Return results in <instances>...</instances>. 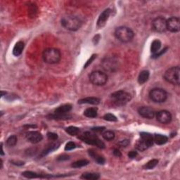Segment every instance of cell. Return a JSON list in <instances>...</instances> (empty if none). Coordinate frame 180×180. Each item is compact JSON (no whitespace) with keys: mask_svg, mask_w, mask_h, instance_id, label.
<instances>
[{"mask_svg":"<svg viewBox=\"0 0 180 180\" xmlns=\"http://www.w3.org/2000/svg\"><path fill=\"white\" fill-rule=\"evenodd\" d=\"M62 26L66 30L71 31H77L82 26V21L80 19L73 15H67L63 16L61 21Z\"/></svg>","mask_w":180,"mask_h":180,"instance_id":"obj_1","label":"cell"},{"mask_svg":"<svg viewBox=\"0 0 180 180\" xmlns=\"http://www.w3.org/2000/svg\"><path fill=\"white\" fill-rule=\"evenodd\" d=\"M44 61L48 64H56L61 59V54L59 49L56 48H47L44 49L42 53Z\"/></svg>","mask_w":180,"mask_h":180,"instance_id":"obj_2","label":"cell"},{"mask_svg":"<svg viewBox=\"0 0 180 180\" xmlns=\"http://www.w3.org/2000/svg\"><path fill=\"white\" fill-rule=\"evenodd\" d=\"M115 36L119 41L123 43H127L134 38V33L132 29L126 26L118 27L115 30Z\"/></svg>","mask_w":180,"mask_h":180,"instance_id":"obj_3","label":"cell"},{"mask_svg":"<svg viewBox=\"0 0 180 180\" xmlns=\"http://www.w3.org/2000/svg\"><path fill=\"white\" fill-rule=\"evenodd\" d=\"M110 98L113 103L117 106H124L131 100L132 96L129 93L123 90H120L113 93Z\"/></svg>","mask_w":180,"mask_h":180,"instance_id":"obj_4","label":"cell"},{"mask_svg":"<svg viewBox=\"0 0 180 180\" xmlns=\"http://www.w3.org/2000/svg\"><path fill=\"white\" fill-rule=\"evenodd\" d=\"M165 81L174 85H179L180 83V69L178 66L172 67L165 71L164 74Z\"/></svg>","mask_w":180,"mask_h":180,"instance_id":"obj_5","label":"cell"},{"mask_svg":"<svg viewBox=\"0 0 180 180\" xmlns=\"http://www.w3.org/2000/svg\"><path fill=\"white\" fill-rule=\"evenodd\" d=\"M80 139L88 144L96 146L99 148H105V144L99 139L96 135L92 134V133L86 132L82 136L80 137Z\"/></svg>","mask_w":180,"mask_h":180,"instance_id":"obj_6","label":"cell"},{"mask_svg":"<svg viewBox=\"0 0 180 180\" xmlns=\"http://www.w3.org/2000/svg\"><path fill=\"white\" fill-rule=\"evenodd\" d=\"M89 78H90V81L96 86H104L108 81L107 75L100 71L92 72Z\"/></svg>","mask_w":180,"mask_h":180,"instance_id":"obj_7","label":"cell"},{"mask_svg":"<svg viewBox=\"0 0 180 180\" xmlns=\"http://www.w3.org/2000/svg\"><path fill=\"white\" fill-rule=\"evenodd\" d=\"M149 97L154 103H163L168 98V94L161 88H154L149 92Z\"/></svg>","mask_w":180,"mask_h":180,"instance_id":"obj_8","label":"cell"},{"mask_svg":"<svg viewBox=\"0 0 180 180\" xmlns=\"http://www.w3.org/2000/svg\"><path fill=\"white\" fill-rule=\"evenodd\" d=\"M167 20L165 18L157 17L152 22V27L157 32H164L167 30V26H166Z\"/></svg>","mask_w":180,"mask_h":180,"instance_id":"obj_9","label":"cell"},{"mask_svg":"<svg viewBox=\"0 0 180 180\" xmlns=\"http://www.w3.org/2000/svg\"><path fill=\"white\" fill-rule=\"evenodd\" d=\"M167 30L171 32H177L180 30V20L178 17H171L166 23Z\"/></svg>","mask_w":180,"mask_h":180,"instance_id":"obj_10","label":"cell"},{"mask_svg":"<svg viewBox=\"0 0 180 180\" xmlns=\"http://www.w3.org/2000/svg\"><path fill=\"white\" fill-rule=\"evenodd\" d=\"M156 119L159 123L162 124H168L172 120L171 113L166 110H160L157 113Z\"/></svg>","mask_w":180,"mask_h":180,"instance_id":"obj_11","label":"cell"},{"mask_svg":"<svg viewBox=\"0 0 180 180\" xmlns=\"http://www.w3.org/2000/svg\"><path fill=\"white\" fill-rule=\"evenodd\" d=\"M26 139L32 144H37L40 142L43 139L42 134L37 131H31L26 133Z\"/></svg>","mask_w":180,"mask_h":180,"instance_id":"obj_12","label":"cell"},{"mask_svg":"<svg viewBox=\"0 0 180 180\" xmlns=\"http://www.w3.org/2000/svg\"><path fill=\"white\" fill-rule=\"evenodd\" d=\"M138 113L142 117L146 119H153L156 114V112L151 107L142 106L138 109Z\"/></svg>","mask_w":180,"mask_h":180,"instance_id":"obj_13","label":"cell"},{"mask_svg":"<svg viewBox=\"0 0 180 180\" xmlns=\"http://www.w3.org/2000/svg\"><path fill=\"white\" fill-rule=\"evenodd\" d=\"M110 13H111V11H110V9H106L101 13L98 18L97 23H96L97 24L98 27H103L105 25H106L108 19H109L110 16Z\"/></svg>","mask_w":180,"mask_h":180,"instance_id":"obj_14","label":"cell"},{"mask_svg":"<svg viewBox=\"0 0 180 180\" xmlns=\"http://www.w3.org/2000/svg\"><path fill=\"white\" fill-rule=\"evenodd\" d=\"M22 175L28 179H36V178H51L50 175H42V174H39L32 171H25L22 173Z\"/></svg>","mask_w":180,"mask_h":180,"instance_id":"obj_15","label":"cell"},{"mask_svg":"<svg viewBox=\"0 0 180 180\" xmlns=\"http://www.w3.org/2000/svg\"><path fill=\"white\" fill-rule=\"evenodd\" d=\"M89 155L92 158L95 160V161L98 163L99 165H104L105 163V158H104L101 156V155L98 154L96 152L93 150V149H90V150L88 151Z\"/></svg>","mask_w":180,"mask_h":180,"instance_id":"obj_16","label":"cell"},{"mask_svg":"<svg viewBox=\"0 0 180 180\" xmlns=\"http://www.w3.org/2000/svg\"><path fill=\"white\" fill-rule=\"evenodd\" d=\"M100 103V99L97 97H86L80 99L78 104H91V105H98Z\"/></svg>","mask_w":180,"mask_h":180,"instance_id":"obj_17","label":"cell"},{"mask_svg":"<svg viewBox=\"0 0 180 180\" xmlns=\"http://www.w3.org/2000/svg\"><path fill=\"white\" fill-rule=\"evenodd\" d=\"M25 47V44L23 41H19L15 44L14 47L13 49V54L15 56H19L23 53V51Z\"/></svg>","mask_w":180,"mask_h":180,"instance_id":"obj_18","label":"cell"},{"mask_svg":"<svg viewBox=\"0 0 180 180\" xmlns=\"http://www.w3.org/2000/svg\"><path fill=\"white\" fill-rule=\"evenodd\" d=\"M72 110V106L71 104H65L63 106L58 107L54 110V113L56 114H67Z\"/></svg>","mask_w":180,"mask_h":180,"instance_id":"obj_19","label":"cell"},{"mask_svg":"<svg viewBox=\"0 0 180 180\" xmlns=\"http://www.w3.org/2000/svg\"><path fill=\"white\" fill-rule=\"evenodd\" d=\"M140 137L141 139H142L144 141L147 143L149 147H151L153 145V137L152 136L151 134L147 132H142L140 133Z\"/></svg>","mask_w":180,"mask_h":180,"instance_id":"obj_20","label":"cell"},{"mask_svg":"<svg viewBox=\"0 0 180 180\" xmlns=\"http://www.w3.org/2000/svg\"><path fill=\"white\" fill-rule=\"evenodd\" d=\"M168 137L163 134H155L153 137V142L158 145H163L168 142Z\"/></svg>","mask_w":180,"mask_h":180,"instance_id":"obj_21","label":"cell"},{"mask_svg":"<svg viewBox=\"0 0 180 180\" xmlns=\"http://www.w3.org/2000/svg\"><path fill=\"white\" fill-rule=\"evenodd\" d=\"M149 76H150V73H149L148 71H143L141 72L139 75V77H138V82L140 85L144 84L145 82L148 81V80L149 78Z\"/></svg>","mask_w":180,"mask_h":180,"instance_id":"obj_22","label":"cell"},{"mask_svg":"<svg viewBox=\"0 0 180 180\" xmlns=\"http://www.w3.org/2000/svg\"><path fill=\"white\" fill-rule=\"evenodd\" d=\"M80 178L82 179H87V180H97L100 178V175L97 173H85L82 174Z\"/></svg>","mask_w":180,"mask_h":180,"instance_id":"obj_23","label":"cell"},{"mask_svg":"<svg viewBox=\"0 0 180 180\" xmlns=\"http://www.w3.org/2000/svg\"><path fill=\"white\" fill-rule=\"evenodd\" d=\"M161 47V41L159 40H155L151 44V51L153 54H157L160 51Z\"/></svg>","mask_w":180,"mask_h":180,"instance_id":"obj_24","label":"cell"},{"mask_svg":"<svg viewBox=\"0 0 180 180\" xmlns=\"http://www.w3.org/2000/svg\"><path fill=\"white\" fill-rule=\"evenodd\" d=\"M84 115L86 117L94 118L97 116V109L96 108H89L84 111Z\"/></svg>","mask_w":180,"mask_h":180,"instance_id":"obj_25","label":"cell"},{"mask_svg":"<svg viewBox=\"0 0 180 180\" xmlns=\"http://www.w3.org/2000/svg\"><path fill=\"white\" fill-rule=\"evenodd\" d=\"M135 147H136L137 150L143 151L146 150L148 148H149V146L145 141H144L142 139H140L137 142L136 144H135Z\"/></svg>","mask_w":180,"mask_h":180,"instance_id":"obj_26","label":"cell"},{"mask_svg":"<svg viewBox=\"0 0 180 180\" xmlns=\"http://www.w3.org/2000/svg\"><path fill=\"white\" fill-rule=\"evenodd\" d=\"M48 118L50 119H54V120H67L71 118L70 115L67 114H56V113H54V114H50L47 116Z\"/></svg>","mask_w":180,"mask_h":180,"instance_id":"obj_27","label":"cell"},{"mask_svg":"<svg viewBox=\"0 0 180 180\" xmlns=\"http://www.w3.org/2000/svg\"><path fill=\"white\" fill-rule=\"evenodd\" d=\"M60 145V144L59 143H54V144H51L48 146L47 148H46L45 150L43 151H42V153H41V156H45V155L46 154H48L49 153H50V152L51 151H53L54 150H56V148H59V146Z\"/></svg>","mask_w":180,"mask_h":180,"instance_id":"obj_28","label":"cell"},{"mask_svg":"<svg viewBox=\"0 0 180 180\" xmlns=\"http://www.w3.org/2000/svg\"><path fill=\"white\" fill-rule=\"evenodd\" d=\"M90 162L87 160H77V161L73 163V164L71 165V167L73 168H82L84 166L87 165Z\"/></svg>","mask_w":180,"mask_h":180,"instance_id":"obj_29","label":"cell"},{"mask_svg":"<svg viewBox=\"0 0 180 180\" xmlns=\"http://www.w3.org/2000/svg\"><path fill=\"white\" fill-rule=\"evenodd\" d=\"M158 163V160L153 159L150 160V161H148L144 166V169H145V170H152V169L156 167Z\"/></svg>","mask_w":180,"mask_h":180,"instance_id":"obj_30","label":"cell"},{"mask_svg":"<svg viewBox=\"0 0 180 180\" xmlns=\"http://www.w3.org/2000/svg\"><path fill=\"white\" fill-rule=\"evenodd\" d=\"M66 132L69 134L71 136H75V135L78 134L80 132V129L77 128L76 127L70 126L66 129Z\"/></svg>","mask_w":180,"mask_h":180,"instance_id":"obj_31","label":"cell"},{"mask_svg":"<svg viewBox=\"0 0 180 180\" xmlns=\"http://www.w3.org/2000/svg\"><path fill=\"white\" fill-rule=\"evenodd\" d=\"M17 141H18L17 137H16V135H12V136H10L7 139V145L8 146H10V147H13V146H14L16 144Z\"/></svg>","mask_w":180,"mask_h":180,"instance_id":"obj_32","label":"cell"},{"mask_svg":"<svg viewBox=\"0 0 180 180\" xmlns=\"http://www.w3.org/2000/svg\"><path fill=\"white\" fill-rule=\"evenodd\" d=\"M104 137V139H106L107 141H111L113 139H114L115 138V133L113 131H106L103 133V135H102Z\"/></svg>","mask_w":180,"mask_h":180,"instance_id":"obj_33","label":"cell"},{"mask_svg":"<svg viewBox=\"0 0 180 180\" xmlns=\"http://www.w3.org/2000/svg\"><path fill=\"white\" fill-rule=\"evenodd\" d=\"M104 119L105 120L109 121V122H116L118 121L117 118L115 117L114 115L111 114V113H106L104 115Z\"/></svg>","mask_w":180,"mask_h":180,"instance_id":"obj_34","label":"cell"},{"mask_svg":"<svg viewBox=\"0 0 180 180\" xmlns=\"http://www.w3.org/2000/svg\"><path fill=\"white\" fill-rule=\"evenodd\" d=\"M46 136H47V138L49 140L51 141H56L58 138H59L58 134L54 132H48L47 134H46Z\"/></svg>","mask_w":180,"mask_h":180,"instance_id":"obj_35","label":"cell"},{"mask_svg":"<svg viewBox=\"0 0 180 180\" xmlns=\"http://www.w3.org/2000/svg\"><path fill=\"white\" fill-rule=\"evenodd\" d=\"M75 144L73 142H69L67 144H66V145L65 146V150L66 151H71L75 148Z\"/></svg>","mask_w":180,"mask_h":180,"instance_id":"obj_36","label":"cell"},{"mask_svg":"<svg viewBox=\"0 0 180 180\" xmlns=\"http://www.w3.org/2000/svg\"><path fill=\"white\" fill-rule=\"evenodd\" d=\"M96 54H93L92 56L90 57V59L87 61V63H85V65L84 66V68H87L88 66H90L91 63H92L94 61H95V59H96Z\"/></svg>","mask_w":180,"mask_h":180,"instance_id":"obj_37","label":"cell"},{"mask_svg":"<svg viewBox=\"0 0 180 180\" xmlns=\"http://www.w3.org/2000/svg\"><path fill=\"white\" fill-rule=\"evenodd\" d=\"M118 144L120 145L121 147H127V146L129 144V141L128 139H124L119 142Z\"/></svg>","mask_w":180,"mask_h":180,"instance_id":"obj_38","label":"cell"},{"mask_svg":"<svg viewBox=\"0 0 180 180\" xmlns=\"http://www.w3.org/2000/svg\"><path fill=\"white\" fill-rule=\"evenodd\" d=\"M167 49H168V48H165V49H163V50H161V51H159L158 52L157 54H153V58H158V57H159L160 56H161V55H162L163 54H164L165 52L166 51H167Z\"/></svg>","mask_w":180,"mask_h":180,"instance_id":"obj_39","label":"cell"},{"mask_svg":"<svg viewBox=\"0 0 180 180\" xmlns=\"http://www.w3.org/2000/svg\"><path fill=\"white\" fill-rule=\"evenodd\" d=\"M138 156V153L137 151H130L128 153V157L129 158H134Z\"/></svg>","mask_w":180,"mask_h":180,"instance_id":"obj_40","label":"cell"},{"mask_svg":"<svg viewBox=\"0 0 180 180\" xmlns=\"http://www.w3.org/2000/svg\"><path fill=\"white\" fill-rule=\"evenodd\" d=\"M69 158H70V156H67V155H62V156L58 158V160H59V161H63V160H67Z\"/></svg>","mask_w":180,"mask_h":180,"instance_id":"obj_41","label":"cell"},{"mask_svg":"<svg viewBox=\"0 0 180 180\" xmlns=\"http://www.w3.org/2000/svg\"><path fill=\"white\" fill-rule=\"evenodd\" d=\"M113 154H114V156H117V157H121L122 156L121 152L117 148L114 149V151H113Z\"/></svg>","mask_w":180,"mask_h":180,"instance_id":"obj_42","label":"cell"},{"mask_svg":"<svg viewBox=\"0 0 180 180\" xmlns=\"http://www.w3.org/2000/svg\"><path fill=\"white\" fill-rule=\"evenodd\" d=\"M105 129L104 127H94L92 129L95 132H102Z\"/></svg>","mask_w":180,"mask_h":180,"instance_id":"obj_43","label":"cell"},{"mask_svg":"<svg viewBox=\"0 0 180 180\" xmlns=\"http://www.w3.org/2000/svg\"><path fill=\"white\" fill-rule=\"evenodd\" d=\"M1 148H2V152H1V155L2 156H4V151H3V146H2V144L1 145Z\"/></svg>","mask_w":180,"mask_h":180,"instance_id":"obj_44","label":"cell"},{"mask_svg":"<svg viewBox=\"0 0 180 180\" xmlns=\"http://www.w3.org/2000/svg\"><path fill=\"white\" fill-rule=\"evenodd\" d=\"M1 93H2V96H4V95L6 96V95H7V92H4V91H2L1 92Z\"/></svg>","mask_w":180,"mask_h":180,"instance_id":"obj_45","label":"cell"}]
</instances>
